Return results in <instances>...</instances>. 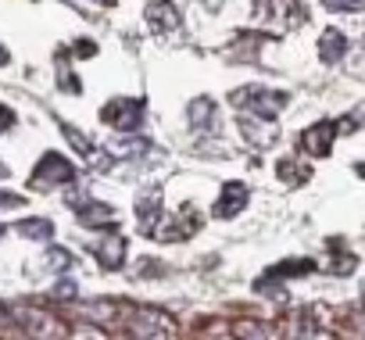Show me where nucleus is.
Masks as SVG:
<instances>
[{"instance_id": "1", "label": "nucleus", "mask_w": 365, "mask_h": 340, "mask_svg": "<svg viewBox=\"0 0 365 340\" xmlns=\"http://www.w3.org/2000/svg\"><path fill=\"white\" fill-rule=\"evenodd\" d=\"M111 329L125 333V336H172L175 333V319L158 311V308H140V304L118 301V315H115Z\"/></svg>"}, {"instance_id": "2", "label": "nucleus", "mask_w": 365, "mask_h": 340, "mask_svg": "<svg viewBox=\"0 0 365 340\" xmlns=\"http://www.w3.org/2000/svg\"><path fill=\"white\" fill-rule=\"evenodd\" d=\"M143 97H111L101 108V122L118 129V133H136L143 125Z\"/></svg>"}, {"instance_id": "3", "label": "nucleus", "mask_w": 365, "mask_h": 340, "mask_svg": "<svg viewBox=\"0 0 365 340\" xmlns=\"http://www.w3.org/2000/svg\"><path fill=\"white\" fill-rule=\"evenodd\" d=\"M15 311V322H19V333L22 336H65V322L36 304H11Z\"/></svg>"}, {"instance_id": "4", "label": "nucleus", "mask_w": 365, "mask_h": 340, "mask_svg": "<svg viewBox=\"0 0 365 340\" xmlns=\"http://www.w3.org/2000/svg\"><path fill=\"white\" fill-rule=\"evenodd\" d=\"M29 183H33V190H54V187H68V183H76V165L68 161V158H61V154H43L40 158V165L33 168V176H29Z\"/></svg>"}, {"instance_id": "5", "label": "nucleus", "mask_w": 365, "mask_h": 340, "mask_svg": "<svg viewBox=\"0 0 365 340\" xmlns=\"http://www.w3.org/2000/svg\"><path fill=\"white\" fill-rule=\"evenodd\" d=\"M230 101H233L237 108L255 111V118H265V122H272V118L287 108V93H279V90H262V86H244V90H237Z\"/></svg>"}, {"instance_id": "6", "label": "nucleus", "mask_w": 365, "mask_h": 340, "mask_svg": "<svg viewBox=\"0 0 365 340\" xmlns=\"http://www.w3.org/2000/svg\"><path fill=\"white\" fill-rule=\"evenodd\" d=\"M165 219V197H161V187H147L136 194V222L147 237H154V230L161 226Z\"/></svg>"}, {"instance_id": "7", "label": "nucleus", "mask_w": 365, "mask_h": 340, "mask_svg": "<svg viewBox=\"0 0 365 340\" xmlns=\"http://www.w3.org/2000/svg\"><path fill=\"white\" fill-rule=\"evenodd\" d=\"M143 19H147V26H150V33H154V36L179 33V22H182L172 0H147V11H143Z\"/></svg>"}, {"instance_id": "8", "label": "nucleus", "mask_w": 365, "mask_h": 340, "mask_svg": "<svg viewBox=\"0 0 365 340\" xmlns=\"http://www.w3.org/2000/svg\"><path fill=\"white\" fill-rule=\"evenodd\" d=\"M72 208H76V219L83 226H90V230H115V208L111 205H101V201H90V197H83V201L76 197Z\"/></svg>"}, {"instance_id": "9", "label": "nucleus", "mask_w": 365, "mask_h": 340, "mask_svg": "<svg viewBox=\"0 0 365 340\" xmlns=\"http://www.w3.org/2000/svg\"><path fill=\"white\" fill-rule=\"evenodd\" d=\"M90 251H93V258L101 262V269H108V272H115V269L125 265V237H118V233L93 240Z\"/></svg>"}, {"instance_id": "10", "label": "nucleus", "mask_w": 365, "mask_h": 340, "mask_svg": "<svg viewBox=\"0 0 365 340\" xmlns=\"http://www.w3.org/2000/svg\"><path fill=\"white\" fill-rule=\"evenodd\" d=\"M333 136H336V122H315L312 129L301 133V147L312 158H326L329 147H333Z\"/></svg>"}, {"instance_id": "11", "label": "nucleus", "mask_w": 365, "mask_h": 340, "mask_svg": "<svg viewBox=\"0 0 365 340\" xmlns=\"http://www.w3.org/2000/svg\"><path fill=\"white\" fill-rule=\"evenodd\" d=\"M247 187L240 183V180H230L226 187H222V197L215 201V208H212V215L215 219H233V215H240L244 212V205H247Z\"/></svg>"}, {"instance_id": "12", "label": "nucleus", "mask_w": 365, "mask_h": 340, "mask_svg": "<svg viewBox=\"0 0 365 340\" xmlns=\"http://www.w3.org/2000/svg\"><path fill=\"white\" fill-rule=\"evenodd\" d=\"M61 133H65V140H68V143H72V147H76V150H79V154H83L90 165H104V158H101L104 150H101V147H97L90 136H83V133H79L76 125H68V122H61Z\"/></svg>"}, {"instance_id": "13", "label": "nucleus", "mask_w": 365, "mask_h": 340, "mask_svg": "<svg viewBox=\"0 0 365 340\" xmlns=\"http://www.w3.org/2000/svg\"><path fill=\"white\" fill-rule=\"evenodd\" d=\"M344 54H347V40H344V33H336V29L322 33V40H319V58H322L326 65H336Z\"/></svg>"}, {"instance_id": "14", "label": "nucleus", "mask_w": 365, "mask_h": 340, "mask_svg": "<svg viewBox=\"0 0 365 340\" xmlns=\"http://www.w3.org/2000/svg\"><path fill=\"white\" fill-rule=\"evenodd\" d=\"M308 272H315V262L312 258H290V262L272 265L262 279H290V276H308Z\"/></svg>"}, {"instance_id": "15", "label": "nucleus", "mask_w": 365, "mask_h": 340, "mask_svg": "<svg viewBox=\"0 0 365 340\" xmlns=\"http://www.w3.org/2000/svg\"><path fill=\"white\" fill-rule=\"evenodd\" d=\"M15 230H19L26 240H40V244L54 240V222H51V219H22Z\"/></svg>"}, {"instance_id": "16", "label": "nucleus", "mask_w": 365, "mask_h": 340, "mask_svg": "<svg viewBox=\"0 0 365 340\" xmlns=\"http://www.w3.org/2000/svg\"><path fill=\"white\" fill-rule=\"evenodd\" d=\"M322 8H326V11H344V15H351V11H361V8H365V0H322Z\"/></svg>"}, {"instance_id": "17", "label": "nucleus", "mask_w": 365, "mask_h": 340, "mask_svg": "<svg viewBox=\"0 0 365 340\" xmlns=\"http://www.w3.org/2000/svg\"><path fill=\"white\" fill-rule=\"evenodd\" d=\"M237 336H272V329H265V322H240L233 326Z\"/></svg>"}, {"instance_id": "18", "label": "nucleus", "mask_w": 365, "mask_h": 340, "mask_svg": "<svg viewBox=\"0 0 365 340\" xmlns=\"http://www.w3.org/2000/svg\"><path fill=\"white\" fill-rule=\"evenodd\" d=\"M0 333H19L15 311H11V304H4V301H0Z\"/></svg>"}, {"instance_id": "19", "label": "nucleus", "mask_w": 365, "mask_h": 340, "mask_svg": "<svg viewBox=\"0 0 365 340\" xmlns=\"http://www.w3.org/2000/svg\"><path fill=\"white\" fill-rule=\"evenodd\" d=\"M26 205V197H19V194H8V190H0V208H22Z\"/></svg>"}, {"instance_id": "20", "label": "nucleus", "mask_w": 365, "mask_h": 340, "mask_svg": "<svg viewBox=\"0 0 365 340\" xmlns=\"http://www.w3.org/2000/svg\"><path fill=\"white\" fill-rule=\"evenodd\" d=\"M11 125H15V111L8 104H0V133H8Z\"/></svg>"}, {"instance_id": "21", "label": "nucleus", "mask_w": 365, "mask_h": 340, "mask_svg": "<svg viewBox=\"0 0 365 340\" xmlns=\"http://www.w3.org/2000/svg\"><path fill=\"white\" fill-rule=\"evenodd\" d=\"M72 51H76L79 58H93V54H97V47H93V43H76Z\"/></svg>"}, {"instance_id": "22", "label": "nucleus", "mask_w": 365, "mask_h": 340, "mask_svg": "<svg viewBox=\"0 0 365 340\" xmlns=\"http://www.w3.org/2000/svg\"><path fill=\"white\" fill-rule=\"evenodd\" d=\"M8 61H11V54H8V47H4V43H0V65H8Z\"/></svg>"}, {"instance_id": "23", "label": "nucleus", "mask_w": 365, "mask_h": 340, "mask_svg": "<svg viewBox=\"0 0 365 340\" xmlns=\"http://www.w3.org/2000/svg\"><path fill=\"white\" fill-rule=\"evenodd\" d=\"M347 122H365V108H358V111H354V115H351Z\"/></svg>"}, {"instance_id": "24", "label": "nucleus", "mask_w": 365, "mask_h": 340, "mask_svg": "<svg viewBox=\"0 0 365 340\" xmlns=\"http://www.w3.org/2000/svg\"><path fill=\"white\" fill-rule=\"evenodd\" d=\"M354 172H358V176L365 180V165H354Z\"/></svg>"}, {"instance_id": "25", "label": "nucleus", "mask_w": 365, "mask_h": 340, "mask_svg": "<svg viewBox=\"0 0 365 340\" xmlns=\"http://www.w3.org/2000/svg\"><path fill=\"white\" fill-rule=\"evenodd\" d=\"M97 4H104V8H111V4H115V0H97Z\"/></svg>"}, {"instance_id": "26", "label": "nucleus", "mask_w": 365, "mask_h": 340, "mask_svg": "<svg viewBox=\"0 0 365 340\" xmlns=\"http://www.w3.org/2000/svg\"><path fill=\"white\" fill-rule=\"evenodd\" d=\"M4 176H8V168H4V165H0V180H4Z\"/></svg>"}, {"instance_id": "27", "label": "nucleus", "mask_w": 365, "mask_h": 340, "mask_svg": "<svg viewBox=\"0 0 365 340\" xmlns=\"http://www.w3.org/2000/svg\"><path fill=\"white\" fill-rule=\"evenodd\" d=\"M0 237H4V226H0Z\"/></svg>"}]
</instances>
